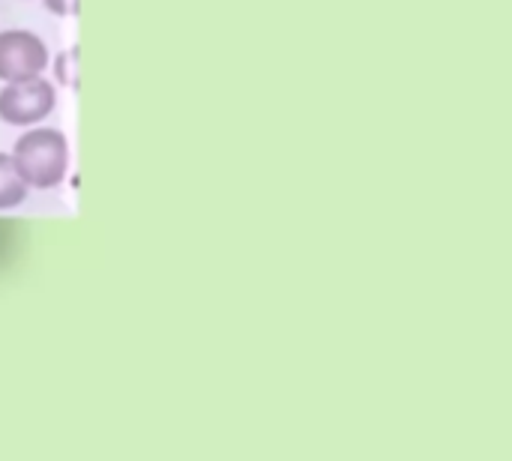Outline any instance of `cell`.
<instances>
[{
    "label": "cell",
    "instance_id": "1",
    "mask_svg": "<svg viewBox=\"0 0 512 461\" xmlns=\"http://www.w3.org/2000/svg\"><path fill=\"white\" fill-rule=\"evenodd\" d=\"M12 159L30 189H54L69 171V141L54 126H27L12 144Z\"/></svg>",
    "mask_w": 512,
    "mask_h": 461
},
{
    "label": "cell",
    "instance_id": "2",
    "mask_svg": "<svg viewBox=\"0 0 512 461\" xmlns=\"http://www.w3.org/2000/svg\"><path fill=\"white\" fill-rule=\"evenodd\" d=\"M57 102V87L42 78H21V81H6L0 90V120L9 126H36L42 123Z\"/></svg>",
    "mask_w": 512,
    "mask_h": 461
},
{
    "label": "cell",
    "instance_id": "3",
    "mask_svg": "<svg viewBox=\"0 0 512 461\" xmlns=\"http://www.w3.org/2000/svg\"><path fill=\"white\" fill-rule=\"evenodd\" d=\"M48 66V45L24 27L0 30V81H21L42 75Z\"/></svg>",
    "mask_w": 512,
    "mask_h": 461
},
{
    "label": "cell",
    "instance_id": "4",
    "mask_svg": "<svg viewBox=\"0 0 512 461\" xmlns=\"http://www.w3.org/2000/svg\"><path fill=\"white\" fill-rule=\"evenodd\" d=\"M30 186L24 183L12 153H3L0 150V210H12L18 204H24Z\"/></svg>",
    "mask_w": 512,
    "mask_h": 461
},
{
    "label": "cell",
    "instance_id": "5",
    "mask_svg": "<svg viewBox=\"0 0 512 461\" xmlns=\"http://www.w3.org/2000/svg\"><path fill=\"white\" fill-rule=\"evenodd\" d=\"M75 60H78V51H75V48H69V51H63V54H57V63H54L57 84H63V87H75V78H78Z\"/></svg>",
    "mask_w": 512,
    "mask_h": 461
},
{
    "label": "cell",
    "instance_id": "6",
    "mask_svg": "<svg viewBox=\"0 0 512 461\" xmlns=\"http://www.w3.org/2000/svg\"><path fill=\"white\" fill-rule=\"evenodd\" d=\"M42 3H45L48 12H54L60 18H69V15L78 12V0H42Z\"/></svg>",
    "mask_w": 512,
    "mask_h": 461
}]
</instances>
